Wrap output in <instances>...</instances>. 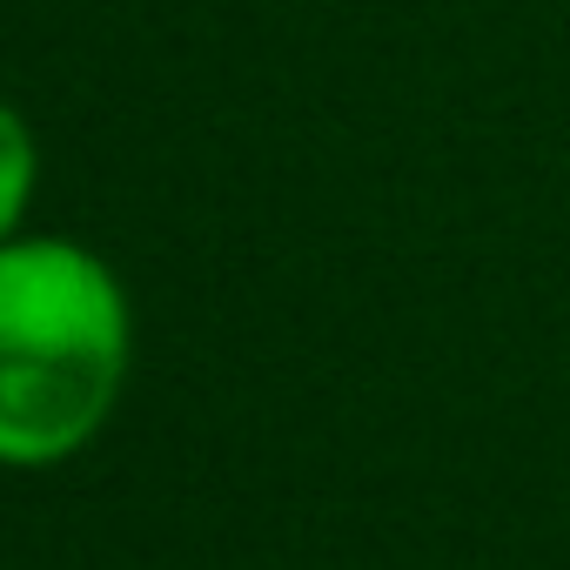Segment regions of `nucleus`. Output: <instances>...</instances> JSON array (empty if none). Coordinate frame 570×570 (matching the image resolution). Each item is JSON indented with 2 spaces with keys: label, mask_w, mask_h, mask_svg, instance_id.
Segmentation results:
<instances>
[{
  "label": "nucleus",
  "mask_w": 570,
  "mask_h": 570,
  "mask_svg": "<svg viewBox=\"0 0 570 570\" xmlns=\"http://www.w3.org/2000/svg\"><path fill=\"white\" fill-rule=\"evenodd\" d=\"M128 363L115 275L75 242L0 248V463H55L81 450Z\"/></svg>",
  "instance_id": "nucleus-1"
},
{
  "label": "nucleus",
  "mask_w": 570,
  "mask_h": 570,
  "mask_svg": "<svg viewBox=\"0 0 570 570\" xmlns=\"http://www.w3.org/2000/svg\"><path fill=\"white\" fill-rule=\"evenodd\" d=\"M28 195H35V135L21 128L14 108H0V235L21 222Z\"/></svg>",
  "instance_id": "nucleus-2"
}]
</instances>
